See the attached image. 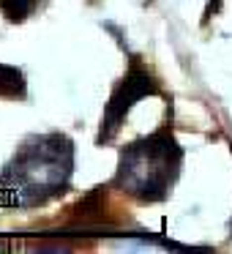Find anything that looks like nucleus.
I'll return each instance as SVG.
<instances>
[{"label": "nucleus", "instance_id": "obj_1", "mask_svg": "<svg viewBox=\"0 0 232 254\" xmlns=\"http://www.w3.org/2000/svg\"><path fill=\"white\" fill-rule=\"evenodd\" d=\"M74 178V142L66 134H33L0 170V205L33 210L60 199Z\"/></svg>", "mask_w": 232, "mask_h": 254}, {"label": "nucleus", "instance_id": "obj_2", "mask_svg": "<svg viewBox=\"0 0 232 254\" xmlns=\"http://www.w3.org/2000/svg\"><path fill=\"white\" fill-rule=\"evenodd\" d=\"M183 159H186V153H183L175 137V128H172L170 107L167 121L156 131L120 148L110 189L134 199L137 205H159L170 199L172 189L180 178Z\"/></svg>", "mask_w": 232, "mask_h": 254}, {"label": "nucleus", "instance_id": "obj_3", "mask_svg": "<svg viewBox=\"0 0 232 254\" xmlns=\"http://www.w3.org/2000/svg\"><path fill=\"white\" fill-rule=\"evenodd\" d=\"M145 96H161V85L156 79V74L142 63L139 55H128V68L120 79L115 82V88L110 90V99L101 112L99 134H96V145H107L117 137V131L126 123V115L131 112V107L137 101H142Z\"/></svg>", "mask_w": 232, "mask_h": 254}, {"label": "nucleus", "instance_id": "obj_4", "mask_svg": "<svg viewBox=\"0 0 232 254\" xmlns=\"http://www.w3.org/2000/svg\"><path fill=\"white\" fill-rule=\"evenodd\" d=\"M41 3H44V0H0V14H3L8 22L19 25V22L33 17Z\"/></svg>", "mask_w": 232, "mask_h": 254}]
</instances>
